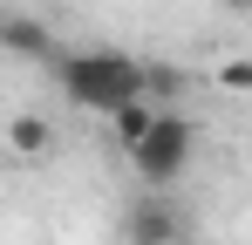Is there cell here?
Returning a JSON list of instances; mask_svg holds the SVG:
<instances>
[{"label":"cell","mask_w":252,"mask_h":245,"mask_svg":"<svg viewBox=\"0 0 252 245\" xmlns=\"http://www.w3.org/2000/svg\"><path fill=\"white\" fill-rule=\"evenodd\" d=\"M55 82H62V95H68L75 109L116 116L123 102H136V95L150 89V68L129 61V55H116V48H82V55H62V61H55Z\"/></svg>","instance_id":"obj_1"},{"label":"cell","mask_w":252,"mask_h":245,"mask_svg":"<svg viewBox=\"0 0 252 245\" xmlns=\"http://www.w3.org/2000/svg\"><path fill=\"white\" fill-rule=\"evenodd\" d=\"M191 150H198V122L184 116V109H164L157 116V129L136 143V157H129V170L150 184V191H170L177 177H184V163H191Z\"/></svg>","instance_id":"obj_2"},{"label":"cell","mask_w":252,"mask_h":245,"mask_svg":"<svg viewBox=\"0 0 252 245\" xmlns=\"http://www.w3.org/2000/svg\"><path fill=\"white\" fill-rule=\"evenodd\" d=\"M123 239L129 245H184V211H177L164 191H143V198L123 211Z\"/></svg>","instance_id":"obj_3"},{"label":"cell","mask_w":252,"mask_h":245,"mask_svg":"<svg viewBox=\"0 0 252 245\" xmlns=\"http://www.w3.org/2000/svg\"><path fill=\"white\" fill-rule=\"evenodd\" d=\"M0 48H7V55H21V61H48V68L62 61V55H55V34H48L41 21H28V14L0 21Z\"/></svg>","instance_id":"obj_4"},{"label":"cell","mask_w":252,"mask_h":245,"mask_svg":"<svg viewBox=\"0 0 252 245\" xmlns=\"http://www.w3.org/2000/svg\"><path fill=\"white\" fill-rule=\"evenodd\" d=\"M157 116H164V109H157L150 95H136V102H123V109L109 116V136L123 143V157H136V143H143V136L157 129Z\"/></svg>","instance_id":"obj_5"},{"label":"cell","mask_w":252,"mask_h":245,"mask_svg":"<svg viewBox=\"0 0 252 245\" xmlns=\"http://www.w3.org/2000/svg\"><path fill=\"white\" fill-rule=\"evenodd\" d=\"M7 143H14V157H41L55 143V129H48V116H14L7 122Z\"/></svg>","instance_id":"obj_6"},{"label":"cell","mask_w":252,"mask_h":245,"mask_svg":"<svg viewBox=\"0 0 252 245\" xmlns=\"http://www.w3.org/2000/svg\"><path fill=\"white\" fill-rule=\"evenodd\" d=\"M143 95H150L157 109H170V102L184 95V68H170V61H157V68H150V89H143Z\"/></svg>","instance_id":"obj_7"},{"label":"cell","mask_w":252,"mask_h":245,"mask_svg":"<svg viewBox=\"0 0 252 245\" xmlns=\"http://www.w3.org/2000/svg\"><path fill=\"white\" fill-rule=\"evenodd\" d=\"M218 89L225 95H252V55H225L218 61Z\"/></svg>","instance_id":"obj_8"},{"label":"cell","mask_w":252,"mask_h":245,"mask_svg":"<svg viewBox=\"0 0 252 245\" xmlns=\"http://www.w3.org/2000/svg\"><path fill=\"white\" fill-rule=\"evenodd\" d=\"M225 7H239V14H252V0H225Z\"/></svg>","instance_id":"obj_9"}]
</instances>
